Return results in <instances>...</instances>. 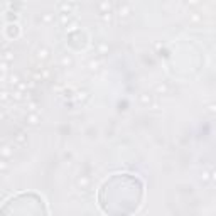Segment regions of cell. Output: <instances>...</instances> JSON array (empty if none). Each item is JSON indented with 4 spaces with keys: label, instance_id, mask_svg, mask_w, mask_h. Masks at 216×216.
I'll return each instance as SVG.
<instances>
[{
    "label": "cell",
    "instance_id": "cell-1",
    "mask_svg": "<svg viewBox=\"0 0 216 216\" xmlns=\"http://www.w3.org/2000/svg\"><path fill=\"white\" fill-rule=\"evenodd\" d=\"M140 103L144 105V106H150V105H152V95L142 93V95H140Z\"/></svg>",
    "mask_w": 216,
    "mask_h": 216
},
{
    "label": "cell",
    "instance_id": "cell-10",
    "mask_svg": "<svg viewBox=\"0 0 216 216\" xmlns=\"http://www.w3.org/2000/svg\"><path fill=\"white\" fill-rule=\"evenodd\" d=\"M10 83H12V85H19V76H17V74L10 76Z\"/></svg>",
    "mask_w": 216,
    "mask_h": 216
},
{
    "label": "cell",
    "instance_id": "cell-11",
    "mask_svg": "<svg viewBox=\"0 0 216 216\" xmlns=\"http://www.w3.org/2000/svg\"><path fill=\"white\" fill-rule=\"evenodd\" d=\"M201 179H203V181H209V179H211V174H209V172H203V174H201Z\"/></svg>",
    "mask_w": 216,
    "mask_h": 216
},
{
    "label": "cell",
    "instance_id": "cell-13",
    "mask_svg": "<svg viewBox=\"0 0 216 216\" xmlns=\"http://www.w3.org/2000/svg\"><path fill=\"white\" fill-rule=\"evenodd\" d=\"M209 174H211V181H215V182H216V169H215V171H211Z\"/></svg>",
    "mask_w": 216,
    "mask_h": 216
},
{
    "label": "cell",
    "instance_id": "cell-8",
    "mask_svg": "<svg viewBox=\"0 0 216 216\" xmlns=\"http://www.w3.org/2000/svg\"><path fill=\"white\" fill-rule=\"evenodd\" d=\"M22 98H24V96H22V93H20V91H14V93H12V100H17V101H20Z\"/></svg>",
    "mask_w": 216,
    "mask_h": 216
},
{
    "label": "cell",
    "instance_id": "cell-4",
    "mask_svg": "<svg viewBox=\"0 0 216 216\" xmlns=\"http://www.w3.org/2000/svg\"><path fill=\"white\" fill-rule=\"evenodd\" d=\"M118 15H123V17H128L130 15V5H127V3H120V14Z\"/></svg>",
    "mask_w": 216,
    "mask_h": 216
},
{
    "label": "cell",
    "instance_id": "cell-7",
    "mask_svg": "<svg viewBox=\"0 0 216 216\" xmlns=\"http://www.w3.org/2000/svg\"><path fill=\"white\" fill-rule=\"evenodd\" d=\"M37 57L39 59H42V61H46L49 57V51L48 49H39V54H37Z\"/></svg>",
    "mask_w": 216,
    "mask_h": 216
},
{
    "label": "cell",
    "instance_id": "cell-3",
    "mask_svg": "<svg viewBox=\"0 0 216 216\" xmlns=\"http://www.w3.org/2000/svg\"><path fill=\"white\" fill-rule=\"evenodd\" d=\"M76 184H78V187H81V189H86V187L89 186V179L88 177H85V176H81Z\"/></svg>",
    "mask_w": 216,
    "mask_h": 216
},
{
    "label": "cell",
    "instance_id": "cell-14",
    "mask_svg": "<svg viewBox=\"0 0 216 216\" xmlns=\"http://www.w3.org/2000/svg\"><path fill=\"white\" fill-rule=\"evenodd\" d=\"M8 98V93L7 91H3V93H2V100H7Z\"/></svg>",
    "mask_w": 216,
    "mask_h": 216
},
{
    "label": "cell",
    "instance_id": "cell-12",
    "mask_svg": "<svg viewBox=\"0 0 216 216\" xmlns=\"http://www.w3.org/2000/svg\"><path fill=\"white\" fill-rule=\"evenodd\" d=\"M106 49H108V48H106L105 44H101V46L98 48V51H100V54H103V52H105V51H106Z\"/></svg>",
    "mask_w": 216,
    "mask_h": 216
},
{
    "label": "cell",
    "instance_id": "cell-6",
    "mask_svg": "<svg viewBox=\"0 0 216 216\" xmlns=\"http://www.w3.org/2000/svg\"><path fill=\"white\" fill-rule=\"evenodd\" d=\"M155 91H157V93H162V95H166V93L169 91V86L166 85V83H160V85H157Z\"/></svg>",
    "mask_w": 216,
    "mask_h": 216
},
{
    "label": "cell",
    "instance_id": "cell-5",
    "mask_svg": "<svg viewBox=\"0 0 216 216\" xmlns=\"http://www.w3.org/2000/svg\"><path fill=\"white\" fill-rule=\"evenodd\" d=\"M61 64H63L64 68H69V66H73V57L68 56V54H64V56L61 57Z\"/></svg>",
    "mask_w": 216,
    "mask_h": 216
},
{
    "label": "cell",
    "instance_id": "cell-9",
    "mask_svg": "<svg viewBox=\"0 0 216 216\" xmlns=\"http://www.w3.org/2000/svg\"><path fill=\"white\" fill-rule=\"evenodd\" d=\"M98 66H100V63L98 61H89V69H98Z\"/></svg>",
    "mask_w": 216,
    "mask_h": 216
},
{
    "label": "cell",
    "instance_id": "cell-2",
    "mask_svg": "<svg viewBox=\"0 0 216 216\" xmlns=\"http://www.w3.org/2000/svg\"><path fill=\"white\" fill-rule=\"evenodd\" d=\"M25 120H27V123H29V125H37V123L41 122V118H39V115H37V113H29Z\"/></svg>",
    "mask_w": 216,
    "mask_h": 216
}]
</instances>
